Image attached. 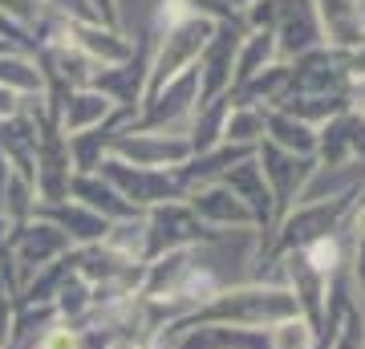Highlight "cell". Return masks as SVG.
I'll list each match as a JSON object with an SVG mask.
<instances>
[{
	"instance_id": "1",
	"label": "cell",
	"mask_w": 365,
	"mask_h": 349,
	"mask_svg": "<svg viewBox=\"0 0 365 349\" xmlns=\"http://www.w3.org/2000/svg\"><path fill=\"white\" fill-rule=\"evenodd\" d=\"M300 317L297 297L284 285H268V280H244V285H227L215 288L203 305L179 317L175 325H167L158 337H175L182 329L195 325H232V329H272V325Z\"/></svg>"
},
{
	"instance_id": "2",
	"label": "cell",
	"mask_w": 365,
	"mask_h": 349,
	"mask_svg": "<svg viewBox=\"0 0 365 349\" xmlns=\"http://www.w3.org/2000/svg\"><path fill=\"white\" fill-rule=\"evenodd\" d=\"M215 25H220V21L191 13L182 0H163V4H158L155 41H150V61H146V81H143L138 110H143L167 81H175L179 74H187V69H195L199 53L207 49Z\"/></svg>"
},
{
	"instance_id": "3",
	"label": "cell",
	"mask_w": 365,
	"mask_h": 349,
	"mask_svg": "<svg viewBox=\"0 0 365 349\" xmlns=\"http://www.w3.org/2000/svg\"><path fill=\"white\" fill-rule=\"evenodd\" d=\"M220 240L223 236L211 232L207 223H199V216L182 199L143 211V264L155 256H167V252H179V248H207Z\"/></svg>"
},
{
	"instance_id": "4",
	"label": "cell",
	"mask_w": 365,
	"mask_h": 349,
	"mask_svg": "<svg viewBox=\"0 0 365 349\" xmlns=\"http://www.w3.org/2000/svg\"><path fill=\"white\" fill-rule=\"evenodd\" d=\"M288 98H349L353 102V78L345 69V53L317 45V49L292 57L280 102H288Z\"/></svg>"
},
{
	"instance_id": "5",
	"label": "cell",
	"mask_w": 365,
	"mask_h": 349,
	"mask_svg": "<svg viewBox=\"0 0 365 349\" xmlns=\"http://www.w3.org/2000/svg\"><path fill=\"white\" fill-rule=\"evenodd\" d=\"M98 175H102L134 211H150V207H158V203L187 199V187L179 183L175 171H146V167H130V163H122V158L106 155L102 163H98Z\"/></svg>"
},
{
	"instance_id": "6",
	"label": "cell",
	"mask_w": 365,
	"mask_h": 349,
	"mask_svg": "<svg viewBox=\"0 0 365 349\" xmlns=\"http://www.w3.org/2000/svg\"><path fill=\"white\" fill-rule=\"evenodd\" d=\"M256 163H260V175L268 183V195H272V211L276 220L288 216L292 207L309 195L317 179V158L313 155H288L272 143H260L256 146Z\"/></svg>"
},
{
	"instance_id": "7",
	"label": "cell",
	"mask_w": 365,
	"mask_h": 349,
	"mask_svg": "<svg viewBox=\"0 0 365 349\" xmlns=\"http://www.w3.org/2000/svg\"><path fill=\"white\" fill-rule=\"evenodd\" d=\"M106 155L122 158L130 167H146V171H179L191 158V143L187 134H163V130H130L118 126Z\"/></svg>"
},
{
	"instance_id": "8",
	"label": "cell",
	"mask_w": 365,
	"mask_h": 349,
	"mask_svg": "<svg viewBox=\"0 0 365 349\" xmlns=\"http://www.w3.org/2000/svg\"><path fill=\"white\" fill-rule=\"evenodd\" d=\"M45 102L57 110V126L66 138H78L86 130H98L106 122H122L126 126V114L114 106V98H106L102 90L93 86H81V90H57V86H45Z\"/></svg>"
},
{
	"instance_id": "9",
	"label": "cell",
	"mask_w": 365,
	"mask_h": 349,
	"mask_svg": "<svg viewBox=\"0 0 365 349\" xmlns=\"http://www.w3.org/2000/svg\"><path fill=\"white\" fill-rule=\"evenodd\" d=\"M244 33H248V29L240 25V16H227V21H220V25H215V33H211V41H207V49L199 53V61H195V74H199V110H203V106H211L215 98H223V93L232 90V65H235V49H240ZM199 110H195V114H199Z\"/></svg>"
},
{
	"instance_id": "10",
	"label": "cell",
	"mask_w": 365,
	"mask_h": 349,
	"mask_svg": "<svg viewBox=\"0 0 365 349\" xmlns=\"http://www.w3.org/2000/svg\"><path fill=\"white\" fill-rule=\"evenodd\" d=\"M317 171H341L365 163V114L361 110H341L329 118L325 126H317Z\"/></svg>"
},
{
	"instance_id": "11",
	"label": "cell",
	"mask_w": 365,
	"mask_h": 349,
	"mask_svg": "<svg viewBox=\"0 0 365 349\" xmlns=\"http://www.w3.org/2000/svg\"><path fill=\"white\" fill-rule=\"evenodd\" d=\"M215 183H223V187L252 211V220H256V260H260L264 248H268V240H272L276 211H272V195H268V183H264V175H260L256 155L244 158V163H235L232 171H223Z\"/></svg>"
},
{
	"instance_id": "12",
	"label": "cell",
	"mask_w": 365,
	"mask_h": 349,
	"mask_svg": "<svg viewBox=\"0 0 365 349\" xmlns=\"http://www.w3.org/2000/svg\"><path fill=\"white\" fill-rule=\"evenodd\" d=\"M182 203L199 216V223H207L211 232H220V236H227V232H256L252 211L240 203L223 183H199V187L187 191Z\"/></svg>"
},
{
	"instance_id": "13",
	"label": "cell",
	"mask_w": 365,
	"mask_h": 349,
	"mask_svg": "<svg viewBox=\"0 0 365 349\" xmlns=\"http://www.w3.org/2000/svg\"><path fill=\"white\" fill-rule=\"evenodd\" d=\"M276 4V53L280 61H292L300 53L325 45L321 41V25H317L313 0H272Z\"/></svg>"
},
{
	"instance_id": "14",
	"label": "cell",
	"mask_w": 365,
	"mask_h": 349,
	"mask_svg": "<svg viewBox=\"0 0 365 349\" xmlns=\"http://www.w3.org/2000/svg\"><path fill=\"white\" fill-rule=\"evenodd\" d=\"M33 216H41V220H49L57 232L69 240V248H90V244H102L106 236H110V228L114 223L102 220L98 211H90V207H81L78 199H57V203H37L33 207Z\"/></svg>"
},
{
	"instance_id": "15",
	"label": "cell",
	"mask_w": 365,
	"mask_h": 349,
	"mask_svg": "<svg viewBox=\"0 0 365 349\" xmlns=\"http://www.w3.org/2000/svg\"><path fill=\"white\" fill-rule=\"evenodd\" d=\"M321 41L337 53H353L365 41V4L361 0H313Z\"/></svg>"
},
{
	"instance_id": "16",
	"label": "cell",
	"mask_w": 365,
	"mask_h": 349,
	"mask_svg": "<svg viewBox=\"0 0 365 349\" xmlns=\"http://www.w3.org/2000/svg\"><path fill=\"white\" fill-rule=\"evenodd\" d=\"M69 199H78L81 207H90L98 211L102 220L110 223H122V220H134V216H143V211H134L122 195L110 187V183L98 175V171H78L73 179H69Z\"/></svg>"
},
{
	"instance_id": "17",
	"label": "cell",
	"mask_w": 365,
	"mask_h": 349,
	"mask_svg": "<svg viewBox=\"0 0 365 349\" xmlns=\"http://www.w3.org/2000/svg\"><path fill=\"white\" fill-rule=\"evenodd\" d=\"M0 155L9 158V167L21 175V179L33 183V163H37V122L29 110L13 118H0ZM37 191V187H33Z\"/></svg>"
},
{
	"instance_id": "18",
	"label": "cell",
	"mask_w": 365,
	"mask_h": 349,
	"mask_svg": "<svg viewBox=\"0 0 365 349\" xmlns=\"http://www.w3.org/2000/svg\"><path fill=\"white\" fill-rule=\"evenodd\" d=\"M272 61H280L276 53V33L260 29V33H244L240 49H235V65H232V90H240L244 81H252L256 74H264Z\"/></svg>"
},
{
	"instance_id": "19",
	"label": "cell",
	"mask_w": 365,
	"mask_h": 349,
	"mask_svg": "<svg viewBox=\"0 0 365 349\" xmlns=\"http://www.w3.org/2000/svg\"><path fill=\"white\" fill-rule=\"evenodd\" d=\"M264 143L280 146L288 155H313L317 151V130L300 118L284 114V110H264Z\"/></svg>"
},
{
	"instance_id": "20",
	"label": "cell",
	"mask_w": 365,
	"mask_h": 349,
	"mask_svg": "<svg viewBox=\"0 0 365 349\" xmlns=\"http://www.w3.org/2000/svg\"><path fill=\"white\" fill-rule=\"evenodd\" d=\"M0 90L16 93V98H41L45 93V74L33 53L9 49L0 53Z\"/></svg>"
},
{
	"instance_id": "21",
	"label": "cell",
	"mask_w": 365,
	"mask_h": 349,
	"mask_svg": "<svg viewBox=\"0 0 365 349\" xmlns=\"http://www.w3.org/2000/svg\"><path fill=\"white\" fill-rule=\"evenodd\" d=\"M223 143L256 151L264 143V110L260 106H232L227 118H223Z\"/></svg>"
},
{
	"instance_id": "22",
	"label": "cell",
	"mask_w": 365,
	"mask_h": 349,
	"mask_svg": "<svg viewBox=\"0 0 365 349\" xmlns=\"http://www.w3.org/2000/svg\"><path fill=\"white\" fill-rule=\"evenodd\" d=\"M264 333H268V349H317V329L304 317H288Z\"/></svg>"
},
{
	"instance_id": "23",
	"label": "cell",
	"mask_w": 365,
	"mask_h": 349,
	"mask_svg": "<svg viewBox=\"0 0 365 349\" xmlns=\"http://www.w3.org/2000/svg\"><path fill=\"white\" fill-rule=\"evenodd\" d=\"M0 13H9L13 21L33 29V21H37V13H41V0H0Z\"/></svg>"
},
{
	"instance_id": "24",
	"label": "cell",
	"mask_w": 365,
	"mask_h": 349,
	"mask_svg": "<svg viewBox=\"0 0 365 349\" xmlns=\"http://www.w3.org/2000/svg\"><path fill=\"white\" fill-rule=\"evenodd\" d=\"M93 9V16H98V25L106 29H122V13H118V0H86Z\"/></svg>"
},
{
	"instance_id": "25",
	"label": "cell",
	"mask_w": 365,
	"mask_h": 349,
	"mask_svg": "<svg viewBox=\"0 0 365 349\" xmlns=\"http://www.w3.org/2000/svg\"><path fill=\"white\" fill-rule=\"evenodd\" d=\"M182 4L199 16H211V21H227V16H232V9H227L223 0H182Z\"/></svg>"
},
{
	"instance_id": "26",
	"label": "cell",
	"mask_w": 365,
	"mask_h": 349,
	"mask_svg": "<svg viewBox=\"0 0 365 349\" xmlns=\"http://www.w3.org/2000/svg\"><path fill=\"white\" fill-rule=\"evenodd\" d=\"M349 232L357 240H365V179L357 183V199H353V211H349Z\"/></svg>"
},
{
	"instance_id": "27",
	"label": "cell",
	"mask_w": 365,
	"mask_h": 349,
	"mask_svg": "<svg viewBox=\"0 0 365 349\" xmlns=\"http://www.w3.org/2000/svg\"><path fill=\"white\" fill-rule=\"evenodd\" d=\"M9 329H13V297L0 293V349L9 345Z\"/></svg>"
},
{
	"instance_id": "28",
	"label": "cell",
	"mask_w": 365,
	"mask_h": 349,
	"mask_svg": "<svg viewBox=\"0 0 365 349\" xmlns=\"http://www.w3.org/2000/svg\"><path fill=\"white\" fill-rule=\"evenodd\" d=\"M345 69H349L353 81H365V41L353 53H345Z\"/></svg>"
},
{
	"instance_id": "29",
	"label": "cell",
	"mask_w": 365,
	"mask_h": 349,
	"mask_svg": "<svg viewBox=\"0 0 365 349\" xmlns=\"http://www.w3.org/2000/svg\"><path fill=\"white\" fill-rule=\"evenodd\" d=\"M21 110H25V98L0 90V118H13V114H21Z\"/></svg>"
},
{
	"instance_id": "30",
	"label": "cell",
	"mask_w": 365,
	"mask_h": 349,
	"mask_svg": "<svg viewBox=\"0 0 365 349\" xmlns=\"http://www.w3.org/2000/svg\"><path fill=\"white\" fill-rule=\"evenodd\" d=\"M353 110L365 114V81H353Z\"/></svg>"
},
{
	"instance_id": "31",
	"label": "cell",
	"mask_w": 365,
	"mask_h": 349,
	"mask_svg": "<svg viewBox=\"0 0 365 349\" xmlns=\"http://www.w3.org/2000/svg\"><path fill=\"white\" fill-rule=\"evenodd\" d=\"M223 4L232 9V16H240V13H244V9H248V4H252V0H223Z\"/></svg>"
},
{
	"instance_id": "32",
	"label": "cell",
	"mask_w": 365,
	"mask_h": 349,
	"mask_svg": "<svg viewBox=\"0 0 365 349\" xmlns=\"http://www.w3.org/2000/svg\"><path fill=\"white\" fill-rule=\"evenodd\" d=\"M143 349H170V341H163V337H155V341H143Z\"/></svg>"
},
{
	"instance_id": "33",
	"label": "cell",
	"mask_w": 365,
	"mask_h": 349,
	"mask_svg": "<svg viewBox=\"0 0 365 349\" xmlns=\"http://www.w3.org/2000/svg\"><path fill=\"white\" fill-rule=\"evenodd\" d=\"M110 349H143V345H138V341H114Z\"/></svg>"
},
{
	"instance_id": "34",
	"label": "cell",
	"mask_w": 365,
	"mask_h": 349,
	"mask_svg": "<svg viewBox=\"0 0 365 349\" xmlns=\"http://www.w3.org/2000/svg\"><path fill=\"white\" fill-rule=\"evenodd\" d=\"M9 49H13V45H4V41H0V53H9Z\"/></svg>"
},
{
	"instance_id": "35",
	"label": "cell",
	"mask_w": 365,
	"mask_h": 349,
	"mask_svg": "<svg viewBox=\"0 0 365 349\" xmlns=\"http://www.w3.org/2000/svg\"><path fill=\"white\" fill-rule=\"evenodd\" d=\"M361 4H365V0H361Z\"/></svg>"
}]
</instances>
